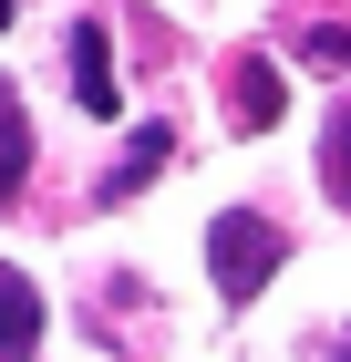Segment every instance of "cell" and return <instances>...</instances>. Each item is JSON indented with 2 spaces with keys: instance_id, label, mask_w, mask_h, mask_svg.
Wrapping results in <instances>:
<instances>
[{
  "instance_id": "1",
  "label": "cell",
  "mask_w": 351,
  "mask_h": 362,
  "mask_svg": "<svg viewBox=\"0 0 351 362\" xmlns=\"http://www.w3.org/2000/svg\"><path fill=\"white\" fill-rule=\"evenodd\" d=\"M279 259H290V238H279V218H258V207H227V218L207 228L217 300H258V290L279 279Z\"/></svg>"
},
{
  "instance_id": "2",
  "label": "cell",
  "mask_w": 351,
  "mask_h": 362,
  "mask_svg": "<svg viewBox=\"0 0 351 362\" xmlns=\"http://www.w3.org/2000/svg\"><path fill=\"white\" fill-rule=\"evenodd\" d=\"M279 104H290V83H279L269 52H238V62H227V124H238V135H269Z\"/></svg>"
},
{
  "instance_id": "3",
  "label": "cell",
  "mask_w": 351,
  "mask_h": 362,
  "mask_svg": "<svg viewBox=\"0 0 351 362\" xmlns=\"http://www.w3.org/2000/svg\"><path fill=\"white\" fill-rule=\"evenodd\" d=\"M42 332H52V310H42L31 269H11V259H0V362H31V352H42Z\"/></svg>"
},
{
  "instance_id": "4",
  "label": "cell",
  "mask_w": 351,
  "mask_h": 362,
  "mask_svg": "<svg viewBox=\"0 0 351 362\" xmlns=\"http://www.w3.org/2000/svg\"><path fill=\"white\" fill-rule=\"evenodd\" d=\"M73 104H83V114H114V104H124V83H114V42H104V21H73Z\"/></svg>"
},
{
  "instance_id": "5",
  "label": "cell",
  "mask_w": 351,
  "mask_h": 362,
  "mask_svg": "<svg viewBox=\"0 0 351 362\" xmlns=\"http://www.w3.org/2000/svg\"><path fill=\"white\" fill-rule=\"evenodd\" d=\"M165 156H176V135H165V124H135V135H124V166H104V207L145 197V187L165 176Z\"/></svg>"
},
{
  "instance_id": "6",
  "label": "cell",
  "mask_w": 351,
  "mask_h": 362,
  "mask_svg": "<svg viewBox=\"0 0 351 362\" xmlns=\"http://www.w3.org/2000/svg\"><path fill=\"white\" fill-rule=\"evenodd\" d=\"M21 166H31V124H21V93L0 83V207L21 197Z\"/></svg>"
},
{
  "instance_id": "7",
  "label": "cell",
  "mask_w": 351,
  "mask_h": 362,
  "mask_svg": "<svg viewBox=\"0 0 351 362\" xmlns=\"http://www.w3.org/2000/svg\"><path fill=\"white\" fill-rule=\"evenodd\" d=\"M321 187H331V207L351 218V104L331 114V135H321Z\"/></svg>"
},
{
  "instance_id": "8",
  "label": "cell",
  "mask_w": 351,
  "mask_h": 362,
  "mask_svg": "<svg viewBox=\"0 0 351 362\" xmlns=\"http://www.w3.org/2000/svg\"><path fill=\"white\" fill-rule=\"evenodd\" d=\"M11 11H21V0H0V31H11Z\"/></svg>"
},
{
  "instance_id": "9",
  "label": "cell",
  "mask_w": 351,
  "mask_h": 362,
  "mask_svg": "<svg viewBox=\"0 0 351 362\" xmlns=\"http://www.w3.org/2000/svg\"><path fill=\"white\" fill-rule=\"evenodd\" d=\"M341 362H351V341H341Z\"/></svg>"
}]
</instances>
